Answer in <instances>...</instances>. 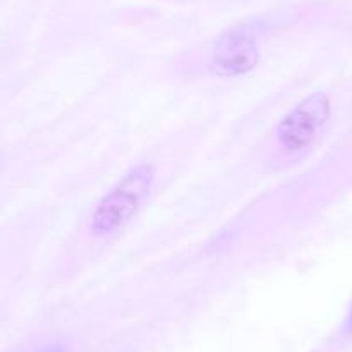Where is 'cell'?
I'll use <instances>...</instances> for the list:
<instances>
[{"label":"cell","instance_id":"1","mask_svg":"<svg viewBox=\"0 0 352 352\" xmlns=\"http://www.w3.org/2000/svg\"><path fill=\"white\" fill-rule=\"evenodd\" d=\"M152 184V166L140 164L130 169L96 206L90 218V232L96 236L106 239L123 230L148 197Z\"/></svg>","mask_w":352,"mask_h":352},{"label":"cell","instance_id":"2","mask_svg":"<svg viewBox=\"0 0 352 352\" xmlns=\"http://www.w3.org/2000/svg\"><path fill=\"white\" fill-rule=\"evenodd\" d=\"M331 113L330 99L323 92L311 94L294 107L276 126V142L285 154H299L314 144Z\"/></svg>","mask_w":352,"mask_h":352},{"label":"cell","instance_id":"3","mask_svg":"<svg viewBox=\"0 0 352 352\" xmlns=\"http://www.w3.org/2000/svg\"><path fill=\"white\" fill-rule=\"evenodd\" d=\"M259 63V49L249 32L235 28L216 42L211 56V71L223 78H235L249 73Z\"/></svg>","mask_w":352,"mask_h":352},{"label":"cell","instance_id":"4","mask_svg":"<svg viewBox=\"0 0 352 352\" xmlns=\"http://www.w3.org/2000/svg\"><path fill=\"white\" fill-rule=\"evenodd\" d=\"M25 352H71L69 345H66L64 342L59 340H50V342H43V344L35 345V347L28 349Z\"/></svg>","mask_w":352,"mask_h":352},{"label":"cell","instance_id":"5","mask_svg":"<svg viewBox=\"0 0 352 352\" xmlns=\"http://www.w3.org/2000/svg\"><path fill=\"white\" fill-rule=\"evenodd\" d=\"M344 330H345V333H352V307H351V311H349V316H347V321H345Z\"/></svg>","mask_w":352,"mask_h":352}]
</instances>
